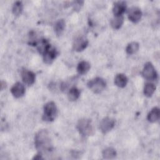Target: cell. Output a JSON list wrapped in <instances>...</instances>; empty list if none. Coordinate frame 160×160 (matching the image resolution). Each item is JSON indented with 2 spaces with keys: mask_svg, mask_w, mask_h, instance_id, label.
<instances>
[{
  "mask_svg": "<svg viewBox=\"0 0 160 160\" xmlns=\"http://www.w3.org/2000/svg\"><path fill=\"white\" fill-rule=\"evenodd\" d=\"M34 144L38 152L42 154L51 152L52 143L49 132L46 129L39 131L34 137Z\"/></svg>",
  "mask_w": 160,
  "mask_h": 160,
  "instance_id": "obj_1",
  "label": "cell"
},
{
  "mask_svg": "<svg viewBox=\"0 0 160 160\" xmlns=\"http://www.w3.org/2000/svg\"><path fill=\"white\" fill-rule=\"evenodd\" d=\"M76 128L79 133L84 136H89L94 134V128L91 119L82 118L78 122Z\"/></svg>",
  "mask_w": 160,
  "mask_h": 160,
  "instance_id": "obj_2",
  "label": "cell"
},
{
  "mask_svg": "<svg viewBox=\"0 0 160 160\" xmlns=\"http://www.w3.org/2000/svg\"><path fill=\"white\" fill-rule=\"evenodd\" d=\"M57 114V107L53 101L47 102L44 106L42 119L46 121H52Z\"/></svg>",
  "mask_w": 160,
  "mask_h": 160,
  "instance_id": "obj_3",
  "label": "cell"
},
{
  "mask_svg": "<svg viewBox=\"0 0 160 160\" xmlns=\"http://www.w3.org/2000/svg\"><path fill=\"white\" fill-rule=\"evenodd\" d=\"M90 90L96 94L101 92L106 87V81L101 78H95L89 80L87 84Z\"/></svg>",
  "mask_w": 160,
  "mask_h": 160,
  "instance_id": "obj_4",
  "label": "cell"
},
{
  "mask_svg": "<svg viewBox=\"0 0 160 160\" xmlns=\"http://www.w3.org/2000/svg\"><path fill=\"white\" fill-rule=\"evenodd\" d=\"M142 76L147 80L154 81L157 79V72L151 62H148L144 64L142 71Z\"/></svg>",
  "mask_w": 160,
  "mask_h": 160,
  "instance_id": "obj_5",
  "label": "cell"
},
{
  "mask_svg": "<svg viewBox=\"0 0 160 160\" xmlns=\"http://www.w3.org/2000/svg\"><path fill=\"white\" fill-rule=\"evenodd\" d=\"M115 125V121L114 119L106 117L103 118L99 124V128L103 134H106L110 131Z\"/></svg>",
  "mask_w": 160,
  "mask_h": 160,
  "instance_id": "obj_6",
  "label": "cell"
},
{
  "mask_svg": "<svg viewBox=\"0 0 160 160\" xmlns=\"http://www.w3.org/2000/svg\"><path fill=\"white\" fill-rule=\"evenodd\" d=\"M58 54V52L56 49L52 46H50L43 54V61L46 64H51L56 59Z\"/></svg>",
  "mask_w": 160,
  "mask_h": 160,
  "instance_id": "obj_7",
  "label": "cell"
},
{
  "mask_svg": "<svg viewBox=\"0 0 160 160\" xmlns=\"http://www.w3.org/2000/svg\"><path fill=\"white\" fill-rule=\"evenodd\" d=\"M128 16L131 22L136 23L140 21L142 17V12L138 7H131L128 11Z\"/></svg>",
  "mask_w": 160,
  "mask_h": 160,
  "instance_id": "obj_8",
  "label": "cell"
},
{
  "mask_svg": "<svg viewBox=\"0 0 160 160\" xmlns=\"http://www.w3.org/2000/svg\"><path fill=\"white\" fill-rule=\"evenodd\" d=\"M88 44V40L83 36H79L74 41L72 48L74 51L80 52L83 51L87 47Z\"/></svg>",
  "mask_w": 160,
  "mask_h": 160,
  "instance_id": "obj_9",
  "label": "cell"
},
{
  "mask_svg": "<svg viewBox=\"0 0 160 160\" xmlns=\"http://www.w3.org/2000/svg\"><path fill=\"white\" fill-rule=\"evenodd\" d=\"M21 76L22 81L28 85H31L35 81L36 76L34 73L26 69H23L21 71Z\"/></svg>",
  "mask_w": 160,
  "mask_h": 160,
  "instance_id": "obj_10",
  "label": "cell"
},
{
  "mask_svg": "<svg viewBox=\"0 0 160 160\" xmlns=\"http://www.w3.org/2000/svg\"><path fill=\"white\" fill-rule=\"evenodd\" d=\"M11 92L14 97L19 98L24 94L25 88L21 82H18L12 86L11 89Z\"/></svg>",
  "mask_w": 160,
  "mask_h": 160,
  "instance_id": "obj_11",
  "label": "cell"
},
{
  "mask_svg": "<svg viewBox=\"0 0 160 160\" xmlns=\"http://www.w3.org/2000/svg\"><path fill=\"white\" fill-rule=\"evenodd\" d=\"M126 10V3L124 1H117L114 4L112 12L114 16H122Z\"/></svg>",
  "mask_w": 160,
  "mask_h": 160,
  "instance_id": "obj_12",
  "label": "cell"
},
{
  "mask_svg": "<svg viewBox=\"0 0 160 160\" xmlns=\"http://www.w3.org/2000/svg\"><path fill=\"white\" fill-rule=\"evenodd\" d=\"M36 46L39 52L42 54L50 46L51 44L49 41L46 39H40L38 41Z\"/></svg>",
  "mask_w": 160,
  "mask_h": 160,
  "instance_id": "obj_13",
  "label": "cell"
},
{
  "mask_svg": "<svg viewBox=\"0 0 160 160\" xmlns=\"http://www.w3.org/2000/svg\"><path fill=\"white\" fill-rule=\"evenodd\" d=\"M128 78L124 74H118L114 78V84L119 88H124L128 83Z\"/></svg>",
  "mask_w": 160,
  "mask_h": 160,
  "instance_id": "obj_14",
  "label": "cell"
},
{
  "mask_svg": "<svg viewBox=\"0 0 160 160\" xmlns=\"http://www.w3.org/2000/svg\"><path fill=\"white\" fill-rule=\"evenodd\" d=\"M160 116L159 109L157 107L153 108L148 114V120L151 122H155L158 121Z\"/></svg>",
  "mask_w": 160,
  "mask_h": 160,
  "instance_id": "obj_15",
  "label": "cell"
},
{
  "mask_svg": "<svg viewBox=\"0 0 160 160\" xmlns=\"http://www.w3.org/2000/svg\"><path fill=\"white\" fill-rule=\"evenodd\" d=\"M124 22V18L122 16H114L110 21L111 26L114 29H119Z\"/></svg>",
  "mask_w": 160,
  "mask_h": 160,
  "instance_id": "obj_16",
  "label": "cell"
},
{
  "mask_svg": "<svg viewBox=\"0 0 160 160\" xmlns=\"http://www.w3.org/2000/svg\"><path fill=\"white\" fill-rule=\"evenodd\" d=\"M64 28H65L64 20L62 19L58 20L56 22V23L54 24V32H55L56 34L58 36H61L64 29Z\"/></svg>",
  "mask_w": 160,
  "mask_h": 160,
  "instance_id": "obj_17",
  "label": "cell"
},
{
  "mask_svg": "<svg viewBox=\"0 0 160 160\" xmlns=\"http://www.w3.org/2000/svg\"><path fill=\"white\" fill-rule=\"evenodd\" d=\"M90 69V64L85 61L80 62L77 66V71L79 74H84L88 72Z\"/></svg>",
  "mask_w": 160,
  "mask_h": 160,
  "instance_id": "obj_18",
  "label": "cell"
},
{
  "mask_svg": "<svg viewBox=\"0 0 160 160\" xmlns=\"http://www.w3.org/2000/svg\"><path fill=\"white\" fill-rule=\"evenodd\" d=\"M79 95H80L79 90L76 87H72L68 91V98L69 101H74L78 99Z\"/></svg>",
  "mask_w": 160,
  "mask_h": 160,
  "instance_id": "obj_19",
  "label": "cell"
},
{
  "mask_svg": "<svg viewBox=\"0 0 160 160\" xmlns=\"http://www.w3.org/2000/svg\"><path fill=\"white\" fill-rule=\"evenodd\" d=\"M156 90V86L153 83L146 82L144 88V94L146 97H151Z\"/></svg>",
  "mask_w": 160,
  "mask_h": 160,
  "instance_id": "obj_20",
  "label": "cell"
},
{
  "mask_svg": "<svg viewBox=\"0 0 160 160\" xmlns=\"http://www.w3.org/2000/svg\"><path fill=\"white\" fill-rule=\"evenodd\" d=\"M102 157L106 159H113L116 156V151L112 148H108L103 150L102 152Z\"/></svg>",
  "mask_w": 160,
  "mask_h": 160,
  "instance_id": "obj_21",
  "label": "cell"
},
{
  "mask_svg": "<svg viewBox=\"0 0 160 160\" xmlns=\"http://www.w3.org/2000/svg\"><path fill=\"white\" fill-rule=\"evenodd\" d=\"M139 48V43L137 42H131L129 44H128L126 48V51L128 54H133L136 53Z\"/></svg>",
  "mask_w": 160,
  "mask_h": 160,
  "instance_id": "obj_22",
  "label": "cell"
},
{
  "mask_svg": "<svg viewBox=\"0 0 160 160\" xmlns=\"http://www.w3.org/2000/svg\"><path fill=\"white\" fill-rule=\"evenodd\" d=\"M23 9V5L21 1H16L13 6H12V13L14 14V15L18 16H19Z\"/></svg>",
  "mask_w": 160,
  "mask_h": 160,
  "instance_id": "obj_23",
  "label": "cell"
},
{
  "mask_svg": "<svg viewBox=\"0 0 160 160\" xmlns=\"http://www.w3.org/2000/svg\"><path fill=\"white\" fill-rule=\"evenodd\" d=\"M83 3H84V2L82 1H74L73 4H72L74 9H75L76 11H79L83 5Z\"/></svg>",
  "mask_w": 160,
  "mask_h": 160,
  "instance_id": "obj_24",
  "label": "cell"
},
{
  "mask_svg": "<svg viewBox=\"0 0 160 160\" xmlns=\"http://www.w3.org/2000/svg\"><path fill=\"white\" fill-rule=\"evenodd\" d=\"M42 159V154L40 153H39L38 154H36L33 158V159Z\"/></svg>",
  "mask_w": 160,
  "mask_h": 160,
  "instance_id": "obj_25",
  "label": "cell"
}]
</instances>
